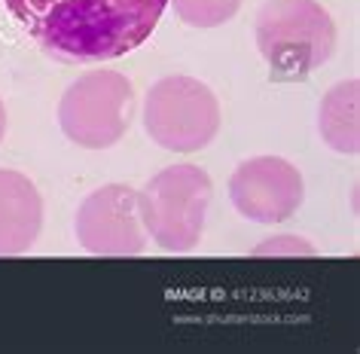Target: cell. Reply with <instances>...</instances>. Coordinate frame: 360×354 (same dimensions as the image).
<instances>
[{
  "mask_svg": "<svg viewBox=\"0 0 360 354\" xmlns=\"http://www.w3.org/2000/svg\"><path fill=\"white\" fill-rule=\"evenodd\" d=\"M13 19L49 56L110 61L153 34L168 0H4Z\"/></svg>",
  "mask_w": 360,
  "mask_h": 354,
  "instance_id": "obj_1",
  "label": "cell"
},
{
  "mask_svg": "<svg viewBox=\"0 0 360 354\" xmlns=\"http://www.w3.org/2000/svg\"><path fill=\"white\" fill-rule=\"evenodd\" d=\"M257 46L275 80H302L336 52V25L314 0H266L257 13Z\"/></svg>",
  "mask_w": 360,
  "mask_h": 354,
  "instance_id": "obj_2",
  "label": "cell"
},
{
  "mask_svg": "<svg viewBox=\"0 0 360 354\" xmlns=\"http://www.w3.org/2000/svg\"><path fill=\"white\" fill-rule=\"evenodd\" d=\"M214 196L208 171L199 165H171L138 193L143 232L168 253H186L202 241L205 217Z\"/></svg>",
  "mask_w": 360,
  "mask_h": 354,
  "instance_id": "obj_3",
  "label": "cell"
},
{
  "mask_svg": "<svg viewBox=\"0 0 360 354\" xmlns=\"http://www.w3.org/2000/svg\"><path fill=\"white\" fill-rule=\"evenodd\" d=\"M143 129L171 153H199L220 132V101L195 77H162L143 101Z\"/></svg>",
  "mask_w": 360,
  "mask_h": 354,
  "instance_id": "obj_4",
  "label": "cell"
},
{
  "mask_svg": "<svg viewBox=\"0 0 360 354\" xmlns=\"http://www.w3.org/2000/svg\"><path fill=\"white\" fill-rule=\"evenodd\" d=\"M134 116V89L125 74L89 70L74 80L58 104V125L86 150H107L129 132Z\"/></svg>",
  "mask_w": 360,
  "mask_h": 354,
  "instance_id": "obj_5",
  "label": "cell"
},
{
  "mask_svg": "<svg viewBox=\"0 0 360 354\" xmlns=\"http://www.w3.org/2000/svg\"><path fill=\"white\" fill-rule=\"evenodd\" d=\"M74 232L95 257H138L147 248L138 193L125 184H107L89 193L77 208Z\"/></svg>",
  "mask_w": 360,
  "mask_h": 354,
  "instance_id": "obj_6",
  "label": "cell"
},
{
  "mask_svg": "<svg viewBox=\"0 0 360 354\" xmlns=\"http://www.w3.org/2000/svg\"><path fill=\"white\" fill-rule=\"evenodd\" d=\"M229 198L241 217L254 223H281L300 211L305 180L293 162L281 156L245 159L229 177Z\"/></svg>",
  "mask_w": 360,
  "mask_h": 354,
  "instance_id": "obj_7",
  "label": "cell"
},
{
  "mask_svg": "<svg viewBox=\"0 0 360 354\" xmlns=\"http://www.w3.org/2000/svg\"><path fill=\"white\" fill-rule=\"evenodd\" d=\"M43 229V198L25 175L0 168V257L28 253Z\"/></svg>",
  "mask_w": 360,
  "mask_h": 354,
  "instance_id": "obj_8",
  "label": "cell"
},
{
  "mask_svg": "<svg viewBox=\"0 0 360 354\" xmlns=\"http://www.w3.org/2000/svg\"><path fill=\"white\" fill-rule=\"evenodd\" d=\"M357 80L336 83L323 95L318 107V132L330 150L342 156H357L360 150V134H357Z\"/></svg>",
  "mask_w": 360,
  "mask_h": 354,
  "instance_id": "obj_9",
  "label": "cell"
},
{
  "mask_svg": "<svg viewBox=\"0 0 360 354\" xmlns=\"http://www.w3.org/2000/svg\"><path fill=\"white\" fill-rule=\"evenodd\" d=\"M241 0H174L180 22L190 28H220L238 13Z\"/></svg>",
  "mask_w": 360,
  "mask_h": 354,
  "instance_id": "obj_10",
  "label": "cell"
},
{
  "mask_svg": "<svg viewBox=\"0 0 360 354\" xmlns=\"http://www.w3.org/2000/svg\"><path fill=\"white\" fill-rule=\"evenodd\" d=\"M257 257H266V253H287V257H296V253H302V257H314V248L311 244H305V239H296V235H278V239H269L266 244H259L254 251Z\"/></svg>",
  "mask_w": 360,
  "mask_h": 354,
  "instance_id": "obj_11",
  "label": "cell"
},
{
  "mask_svg": "<svg viewBox=\"0 0 360 354\" xmlns=\"http://www.w3.org/2000/svg\"><path fill=\"white\" fill-rule=\"evenodd\" d=\"M4 134H6V107L0 101V141H4Z\"/></svg>",
  "mask_w": 360,
  "mask_h": 354,
  "instance_id": "obj_12",
  "label": "cell"
}]
</instances>
